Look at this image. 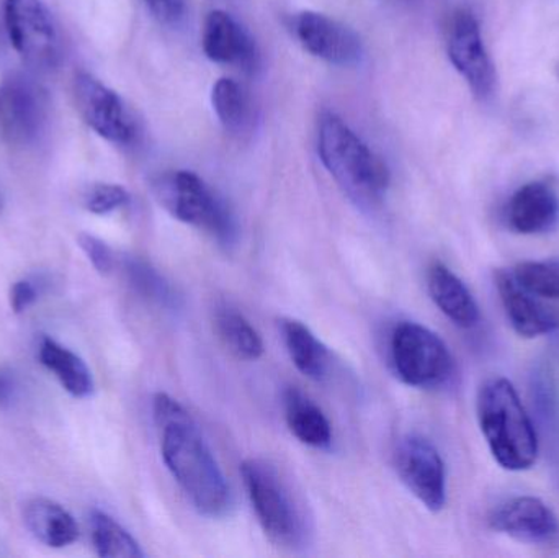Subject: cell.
<instances>
[{"label": "cell", "instance_id": "cell-1", "mask_svg": "<svg viewBox=\"0 0 559 558\" xmlns=\"http://www.w3.org/2000/svg\"><path fill=\"white\" fill-rule=\"evenodd\" d=\"M153 415L160 455L180 490L202 517L225 518L233 508L231 488L190 413L167 393H156Z\"/></svg>", "mask_w": 559, "mask_h": 558}, {"label": "cell", "instance_id": "cell-2", "mask_svg": "<svg viewBox=\"0 0 559 558\" xmlns=\"http://www.w3.org/2000/svg\"><path fill=\"white\" fill-rule=\"evenodd\" d=\"M318 153L322 166L361 209H377L390 187V170L368 144L334 111L319 120Z\"/></svg>", "mask_w": 559, "mask_h": 558}, {"label": "cell", "instance_id": "cell-3", "mask_svg": "<svg viewBox=\"0 0 559 558\" xmlns=\"http://www.w3.org/2000/svg\"><path fill=\"white\" fill-rule=\"evenodd\" d=\"M479 428L495 461L509 472L528 471L538 459V436L511 380L495 377L478 393Z\"/></svg>", "mask_w": 559, "mask_h": 558}, {"label": "cell", "instance_id": "cell-4", "mask_svg": "<svg viewBox=\"0 0 559 558\" xmlns=\"http://www.w3.org/2000/svg\"><path fill=\"white\" fill-rule=\"evenodd\" d=\"M157 199L170 215L202 229L219 245L231 246L238 236L235 216L225 200L192 170L166 174L154 183Z\"/></svg>", "mask_w": 559, "mask_h": 558}, {"label": "cell", "instance_id": "cell-5", "mask_svg": "<svg viewBox=\"0 0 559 558\" xmlns=\"http://www.w3.org/2000/svg\"><path fill=\"white\" fill-rule=\"evenodd\" d=\"M241 477L262 531L282 549H298L306 537L305 520L277 468L262 459H246Z\"/></svg>", "mask_w": 559, "mask_h": 558}, {"label": "cell", "instance_id": "cell-6", "mask_svg": "<svg viewBox=\"0 0 559 558\" xmlns=\"http://www.w3.org/2000/svg\"><path fill=\"white\" fill-rule=\"evenodd\" d=\"M394 376L413 389H439L453 376L455 363L445 341L424 324L401 321L390 337Z\"/></svg>", "mask_w": 559, "mask_h": 558}, {"label": "cell", "instance_id": "cell-7", "mask_svg": "<svg viewBox=\"0 0 559 558\" xmlns=\"http://www.w3.org/2000/svg\"><path fill=\"white\" fill-rule=\"evenodd\" d=\"M48 92L25 72L0 81V143L15 150L33 146L48 123Z\"/></svg>", "mask_w": 559, "mask_h": 558}, {"label": "cell", "instance_id": "cell-8", "mask_svg": "<svg viewBox=\"0 0 559 558\" xmlns=\"http://www.w3.org/2000/svg\"><path fill=\"white\" fill-rule=\"evenodd\" d=\"M3 20L16 55L39 71L56 68L61 39L48 7L41 0H5Z\"/></svg>", "mask_w": 559, "mask_h": 558}, {"label": "cell", "instance_id": "cell-9", "mask_svg": "<svg viewBox=\"0 0 559 558\" xmlns=\"http://www.w3.org/2000/svg\"><path fill=\"white\" fill-rule=\"evenodd\" d=\"M394 468L404 487L432 513L447 504V468L439 449L419 435H407L394 449Z\"/></svg>", "mask_w": 559, "mask_h": 558}, {"label": "cell", "instance_id": "cell-10", "mask_svg": "<svg viewBox=\"0 0 559 558\" xmlns=\"http://www.w3.org/2000/svg\"><path fill=\"white\" fill-rule=\"evenodd\" d=\"M447 52L473 95L479 100L491 97L496 85L495 64L486 49L478 19L468 9L456 10L450 19Z\"/></svg>", "mask_w": 559, "mask_h": 558}, {"label": "cell", "instance_id": "cell-11", "mask_svg": "<svg viewBox=\"0 0 559 558\" xmlns=\"http://www.w3.org/2000/svg\"><path fill=\"white\" fill-rule=\"evenodd\" d=\"M74 97L79 114L98 136L115 144H130L134 140L136 128L124 102L95 75H75Z\"/></svg>", "mask_w": 559, "mask_h": 558}, {"label": "cell", "instance_id": "cell-12", "mask_svg": "<svg viewBox=\"0 0 559 558\" xmlns=\"http://www.w3.org/2000/svg\"><path fill=\"white\" fill-rule=\"evenodd\" d=\"M496 533L531 546L559 547V518L540 498L514 497L489 514Z\"/></svg>", "mask_w": 559, "mask_h": 558}, {"label": "cell", "instance_id": "cell-13", "mask_svg": "<svg viewBox=\"0 0 559 558\" xmlns=\"http://www.w3.org/2000/svg\"><path fill=\"white\" fill-rule=\"evenodd\" d=\"M293 29L302 48L322 61L335 66H352L360 61L364 52L360 38L350 26L338 20L306 10L295 16Z\"/></svg>", "mask_w": 559, "mask_h": 558}, {"label": "cell", "instance_id": "cell-14", "mask_svg": "<svg viewBox=\"0 0 559 558\" xmlns=\"http://www.w3.org/2000/svg\"><path fill=\"white\" fill-rule=\"evenodd\" d=\"M202 46L206 58L219 64H235L242 69H254L258 64L254 39L225 10H213L206 16Z\"/></svg>", "mask_w": 559, "mask_h": 558}, {"label": "cell", "instance_id": "cell-15", "mask_svg": "<svg viewBox=\"0 0 559 558\" xmlns=\"http://www.w3.org/2000/svg\"><path fill=\"white\" fill-rule=\"evenodd\" d=\"M496 287H498L506 317L519 336L534 340L558 330V318L548 311L535 295L525 290L512 272H496Z\"/></svg>", "mask_w": 559, "mask_h": 558}, {"label": "cell", "instance_id": "cell-16", "mask_svg": "<svg viewBox=\"0 0 559 558\" xmlns=\"http://www.w3.org/2000/svg\"><path fill=\"white\" fill-rule=\"evenodd\" d=\"M511 229L519 235L550 231L559 219L557 192L545 182H528L515 190L506 209Z\"/></svg>", "mask_w": 559, "mask_h": 558}, {"label": "cell", "instance_id": "cell-17", "mask_svg": "<svg viewBox=\"0 0 559 558\" xmlns=\"http://www.w3.org/2000/svg\"><path fill=\"white\" fill-rule=\"evenodd\" d=\"M430 298L456 327L475 328L479 323V307L465 282L442 262H433L427 272Z\"/></svg>", "mask_w": 559, "mask_h": 558}, {"label": "cell", "instance_id": "cell-18", "mask_svg": "<svg viewBox=\"0 0 559 558\" xmlns=\"http://www.w3.org/2000/svg\"><path fill=\"white\" fill-rule=\"evenodd\" d=\"M23 524L38 543L51 549H62L79 539V526L68 510L45 497L26 501Z\"/></svg>", "mask_w": 559, "mask_h": 558}, {"label": "cell", "instance_id": "cell-19", "mask_svg": "<svg viewBox=\"0 0 559 558\" xmlns=\"http://www.w3.org/2000/svg\"><path fill=\"white\" fill-rule=\"evenodd\" d=\"M283 412L289 432L301 444L312 449H329L332 444V426L321 408L296 387L283 393Z\"/></svg>", "mask_w": 559, "mask_h": 558}, {"label": "cell", "instance_id": "cell-20", "mask_svg": "<svg viewBox=\"0 0 559 558\" xmlns=\"http://www.w3.org/2000/svg\"><path fill=\"white\" fill-rule=\"evenodd\" d=\"M280 330L296 370L316 382L324 380L331 367L328 346L302 321L285 318L280 323Z\"/></svg>", "mask_w": 559, "mask_h": 558}, {"label": "cell", "instance_id": "cell-21", "mask_svg": "<svg viewBox=\"0 0 559 558\" xmlns=\"http://www.w3.org/2000/svg\"><path fill=\"white\" fill-rule=\"evenodd\" d=\"M38 359L69 395L74 399H87L94 393V377L87 364L58 341L43 336L38 343Z\"/></svg>", "mask_w": 559, "mask_h": 558}, {"label": "cell", "instance_id": "cell-22", "mask_svg": "<svg viewBox=\"0 0 559 558\" xmlns=\"http://www.w3.org/2000/svg\"><path fill=\"white\" fill-rule=\"evenodd\" d=\"M215 327L225 346L238 359L258 360L264 356V341L251 321L229 305L216 310Z\"/></svg>", "mask_w": 559, "mask_h": 558}, {"label": "cell", "instance_id": "cell-23", "mask_svg": "<svg viewBox=\"0 0 559 558\" xmlns=\"http://www.w3.org/2000/svg\"><path fill=\"white\" fill-rule=\"evenodd\" d=\"M91 536L98 557L143 558L146 556L140 543L115 518L104 511H92Z\"/></svg>", "mask_w": 559, "mask_h": 558}, {"label": "cell", "instance_id": "cell-24", "mask_svg": "<svg viewBox=\"0 0 559 558\" xmlns=\"http://www.w3.org/2000/svg\"><path fill=\"white\" fill-rule=\"evenodd\" d=\"M212 104L216 117L228 131L245 130L249 121L248 95L238 82L229 78H222L215 82L212 91Z\"/></svg>", "mask_w": 559, "mask_h": 558}, {"label": "cell", "instance_id": "cell-25", "mask_svg": "<svg viewBox=\"0 0 559 558\" xmlns=\"http://www.w3.org/2000/svg\"><path fill=\"white\" fill-rule=\"evenodd\" d=\"M124 269H127L128 281L138 295L146 298L151 304L169 308V310L179 307L177 295L174 294L169 282L153 265L141 261V259H128Z\"/></svg>", "mask_w": 559, "mask_h": 558}, {"label": "cell", "instance_id": "cell-26", "mask_svg": "<svg viewBox=\"0 0 559 558\" xmlns=\"http://www.w3.org/2000/svg\"><path fill=\"white\" fill-rule=\"evenodd\" d=\"M512 274L535 297L559 300V261L521 262Z\"/></svg>", "mask_w": 559, "mask_h": 558}, {"label": "cell", "instance_id": "cell-27", "mask_svg": "<svg viewBox=\"0 0 559 558\" xmlns=\"http://www.w3.org/2000/svg\"><path fill=\"white\" fill-rule=\"evenodd\" d=\"M128 202H130V193L118 183H94L84 195V206L94 215L117 212Z\"/></svg>", "mask_w": 559, "mask_h": 558}, {"label": "cell", "instance_id": "cell-28", "mask_svg": "<svg viewBox=\"0 0 559 558\" xmlns=\"http://www.w3.org/2000/svg\"><path fill=\"white\" fill-rule=\"evenodd\" d=\"M79 248L87 256L91 264L94 265L95 271L100 275L111 274L115 269V256L111 249L108 248L107 242L98 239L97 236L88 235V233H81L78 236Z\"/></svg>", "mask_w": 559, "mask_h": 558}, {"label": "cell", "instance_id": "cell-29", "mask_svg": "<svg viewBox=\"0 0 559 558\" xmlns=\"http://www.w3.org/2000/svg\"><path fill=\"white\" fill-rule=\"evenodd\" d=\"M154 19L164 25H177L187 12V0H144Z\"/></svg>", "mask_w": 559, "mask_h": 558}, {"label": "cell", "instance_id": "cell-30", "mask_svg": "<svg viewBox=\"0 0 559 558\" xmlns=\"http://www.w3.org/2000/svg\"><path fill=\"white\" fill-rule=\"evenodd\" d=\"M36 297H38V294H36L35 285L32 282L26 281V278L16 281L10 288V308H12L13 313H23L35 304Z\"/></svg>", "mask_w": 559, "mask_h": 558}, {"label": "cell", "instance_id": "cell-31", "mask_svg": "<svg viewBox=\"0 0 559 558\" xmlns=\"http://www.w3.org/2000/svg\"><path fill=\"white\" fill-rule=\"evenodd\" d=\"M10 399V385L2 376H0V405L9 402Z\"/></svg>", "mask_w": 559, "mask_h": 558}, {"label": "cell", "instance_id": "cell-32", "mask_svg": "<svg viewBox=\"0 0 559 558\" xmlns=\"http://www.w3.org/2000/svg\"><path fill=\"white\" fill-rule=\"evenodd\" d=\"M0 209H2V195H0Z\"/></svg>", "mask_w": 559, "mask_h": 558}, {"label": "cell", "instance_id": "cell-33", "mask_svg": "<svg viewBox=\"0 0 559 558\" xmlns=\"http://www.w3.org/2000/svg\"><path fill=\"white\" fill-rule=\"evenodd\" d=\"M558 72H559V66H558Z\"/></svg>", "mask_w": 559, "mask_h": 558}]
</instances>
